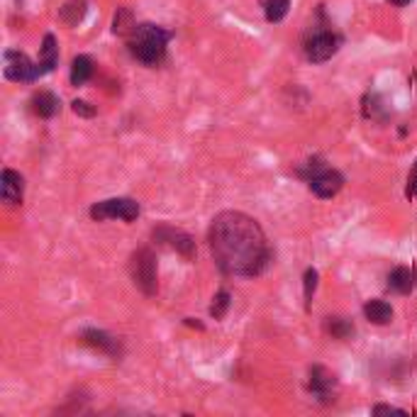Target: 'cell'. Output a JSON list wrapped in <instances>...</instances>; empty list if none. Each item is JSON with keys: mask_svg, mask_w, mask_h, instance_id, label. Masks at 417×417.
I'll return each instance as SVG.
<instances>
[{"mask_svg": "<svg viewBox=\"0 0 417 417\" xmlns=\"http://www.w3.org/2000/svg\"><path fill=\"white\" fill-rule=\"evenodd\" d=\"M129 276L134 286L144 295H156L159 290V274H156V257L149 247H142L129 257Z\"/></svg>", "mask_w": 417, "mask_h": 417, "instance_id": "cell-3", "label": "cell"}, {"mask_svg": "<svg viewBox=\"0 0 417 417\" xmlns=\"http://www.w3.org/2000/svg\"><path fill=\"white\" fill-rule=\"evenodd\" d=\"M23 193H25V181L18 171L5 169L3 176H0V195L8 205H18L23 203Z\"/></svg>", "mask_w": 417, "mask_h": 417, "instance_id": "cell-11", "label": "cell"}, {"mask_svg": "<svg viewBox=\"0 0 417 417\" xmlns=\"http://www.w3.org/2000/svg\"><path fill=\"white\" fill-rule=\"evenodd\" d=\"M5 76L10 81H18V83H30V81H37L41 76L39 69V61L34 64L27 54L23 51H5Z\"/></svg>", "mask_w": 417, "mask_h": 417, "instance_id": "cell-7", "label": "cell"}, {"mask_svg": "<svg viewBox=\"0 0 417 417\" xmlns=\"http://www.w3.org/2000/svg\"><path fill=\"white\" fill-rule=\"evenodd\" d=\"M388 288L395 290V293H410V290H413V271H410L408 266L393 269L388 276Z\"/></svg>", "mask_w": 417, "mask_h": 417, "instance_id": "cell-15", "label": "cell"}, {"mask_svg": "<svg viewBox=\"0 0 417 417\" xmlns=\"http://www.w3.org/2000/svg\"><path fill=\"white\" fill-rule=\"evenodd\" d=\"M59 18L64 25L76 27V25L86 18V0H69V3H64L59 10Z\"/></svg>", "mask_w": 417, "mask_h": 417, "instance_id": "cell-16", "label": "cell"}, {"mask_svg": "<svg viewBox=\"0 0 417 417\" xmlns=\"http://www.w3.org/2000/svg\"><path fill=\"white\" fill-rule=\"evenodd\" d=\"M290 0H266L264 3V13L269 23H281V20L288 15Z\"/></svg>", "mask_w": 417, "mask_h": 417, "instance_id": "cell-19", "label": "cell"}, {"mask_svg": "<svg viewBox=\"0 0 417 417\" xmlns=\"http://www.w3.org/2000/svg\"><path fill=\"white\" fill-rule=\"evenodd\" d=\"M388 3L398 5V8H405V5H410V3H413V0H388Z\"/></svg>", "mask_w": 417, "mask_h": 417, "instance_id": "cell-25", "label": "cell"}, {"mask_svg": "<svg viewBox=\"0 0 417 417\" xmlns=\"http://www.w3.org/2000/svg\"><path fill=\"white\" fill-rule=\"evenodd\" d=\"M171 39V32L159 25H137L132 30V34L127 37V46H129V54L139 61V64L149 66H159L161 61L166 59V44Z\"/></svg>", "mask_w": 417, "mask_h": 417, "instance_id": "cell-2", "label": "cell"}, {"mask_svg": "<svg viewBox=\"0 0 417 417\" xmlns=\"http://www.w3.org/2000/svg\"><path fill=\"white\" fill-rule=\"evenodd\" d=\"M134 27H137V23H134L132 13L124 10V8H120L117 13H115V20H113V32L120 34V37H129Z\"/></svg>", "mask_w": 417, "mask_h": 417, "instance_id": "cell-18", "label": "cell"}, {"mask_svg": "<svg viewBox=\"0 0 417 417\" xmlns=\"http://www.w3.org/2000/svg\"><path fill=\"white\" fill-rule=\"evenodd\" d=\"M71 108H74V113L81 115V117H93V115H96V108H91V103H86V101H74Z\"/></svg>", "mask_w": 417, "mask_h": 417, "instance_id": "cell-23", "label": "cell"}, {"mask_svg": "<svg viewBox=\"0 0 417 417\" xmlns=\"http://www.w3.org/2000/svg\"><path fill=\"white\" fill-rule=\"evenodd\" d=\"M373 415H408V413L400 408H393V405H376V408H373Z\"/></svg>", "mask_w": 417, "mask_h": 417, "instance_id": "cell-24", "label": "cell"}, {"mask_svg": "<svg viewBox=\"0 0 417 417\" xmlns=\"http://www.w3.org/2000/svg\"><path fill=\"white\" fill-rule=\"evenodd\" d=\"M307 388L315 395L320 403H335L337 398V378L332 371H327L325 366H312L310 368V380Z\"/></svg>", "mask_w": 417, "mask_h": 417, "instance_id": "cell-9", "label": "cell"}, {"mask_svg": "<svg viewBox=\"0 0 417 417\" xmlns=\"http://www.w3.org/2000/svg\"><path fill=\"white\" fill-rule=\"evenodd\" d=\"M91 217L98 222L103 220H124L132 222L139 217V205L132 198H110V200H101L91 207Z\"/></svg>", "mask_w": 417, "mask_h": 417, "instance_id": "cell-5", "label": "cell"}, {"mask_svg": "<svg viewBox=\"0 0 417 417\" xmlns=\"http://www.w3.org/2000/svg\"><path fill=\"white\" fill-rule=\"evenodd\" d=\"M81 342L93 349H98V352L108 354V357H113V359H117L120 354H122V344H120V340H115L113 335H108V332H103V330H83Z\"/></svg>", "mask_w": 417, "mask_h": 417, "instance_id": "cell-10", "label": "cell"}, {"mask_svg": "<svg viewBox=\"0 0 417 417\" xmlns=\"http://www.w3.org/2000/svg\"><path fill=\"white\" fill-rule=\"evenodd\" d=\"M298 174L305 176L307 184H310V191L315 193L317 198H335L344 186L340 171L327 169L320 161H307L305 169H300Z\"/></svg>", "mask_w": 417, "mask_h": 417, "instance_id": "cell-4", "label": "cell"}, {"mask_svg": "<svg viewBox=\"0 0 417 417\" xmlns=\"http://www.w3.org/2000/svg\"><path fill=\"white\" fill-rule=\"evenodd\" d=\"M154 242L161 244V247L176 249V252H179L181 257H186V259L195 257V242H193L191 234L181 232V229H174V227H169V225L156 227L154 229Z\"/></svg>", "mask_w": 417, "mask_h": 417, "instance_id": "cell-8", "label": "cell"}, {"mask_svg": "<svg viewBox=\"0 0 417 417\" xmlns=\"http://www.w3.org/2000/svg\"><path fill=\"white\" fill-rule=\"evenodd\" d=\"M59 64V46H56L54 34H46L44 41H41V51H39V69L41 76L54 71V66Z\"/></svg>", "mask_w": 417, "mask_h": 417, "instance_id": "cell-12", "label": "cell"}, {"mask_svg": "<svg viewBox=\"0 0 417 417\" xmlns=\"http://www.w3.org/2000/svg\"><path fill=\"white\" fill-rule=\"evenodd\" d=\"M207 239H210L215 264L227 276L254 278V276L264 274L266 266L274 259L262 225L254 217L237 210L220 212L212 220Z\"/></svg>", "mask_w": 417, "mask_h": 417, "instance_id": "cell-1", "label": "cell"}, {"mask_svg": "<svg viewBox=\"0 0 417 417\" xmlns=\"http://www.w3.org/2000/svg\"><path fill=\"white\" fill-rule=\"evenodd\" d=\"M364 315L373 322V325H388L393 320V307H390L385 300H368L364 305Z\"/></svg>", "mask_w": 417, "mask_h": 417, "instance_id": "cell-14", "label": "cell"}, {"mask_svg": "<svg viewBox=\"0 0 417 417\" xmlns=\"http://www.w3.org/2000/svg\"><path fill=\"white\" fill-rule=\"evenodd\" d=\"M32 110H34V115H39V117H54V115L59 113V98L49 91L34 93Z\"/></svg>", "mask_w": 417, "mask_h": 417, "instance_id": "cell-13", "label": "cell"}, {"mask_svg": "<svg viewBox=\"0 0 417 417\" xmlns=\"http://www.w3.org/2000/svg\"><path fill=\"white\" fill-rule=\"evenodd\" d=\"M227 307H229V293L227 290H220L217 298H215V303H212V307H210V315L215 317V320H220V317H225Z\"/></svg>", "mask_w": 417, "mask_h": 417, "instance_id": "cell-21", "label": "cell"}, {"mask_svg": "<svg viewBox=\"0 0 417 417\" xmlns=\"http://www.w3.org/2000/svg\"><path fill=\"white\" fill-rule=\"evenodd\" d=\"M93 71H96V69H93L91 56H86V54L76 56L74 64H71V83H74V86H83V83L91 81Z\"/></svg>", "mask_w": 417, "mask_h": 417, "instance_id": "cell-17", "label": "cell"}, {"mask_svg": "<svg viewBox=\"0 0 417 417\" xmlns=\"http://www.w3.org/2000/svg\"><path fill=\"white\" fill-rule=\"evenodd\" d=\"M342 37L335 34L332 30H315L312 34L305 37V56L312 64H322V61L332 59L340 51Z\"/></svg>", "mask_w": 417, "mask_h": 417, "instance_id": "cell-6", "label": "cell"}, {"mask_svg": "<svg viewBox=\"0 0 417 417\" xmlns=\"http://www.w3.org/2000/svg\"><path fill=\"white\" fill-rule=\"evenodd\" d=\"M327 330H330V335L337 337V340H347V337L354 335L352 322H347L344 317H330V320H327Z\"/></svg>", "mask_w": 417, "mask_h": 417, "instance_id": "cell-20", "label": "cell"}, {"mask_svg": "<svg viewBox=\"0 0 417 417\" xmlns=\"http://www.w3.org/2000/svg\"><path fill=\"white\" fill-rule=\"evenodd\" d=\"M317 290V271L315 269H307L305 271V307L312 305V295Z\"/></svg>", "mask_w": 417, "mask_h": 417, "instance_id": "cell-22", "label": "cell"}]
</instances>
